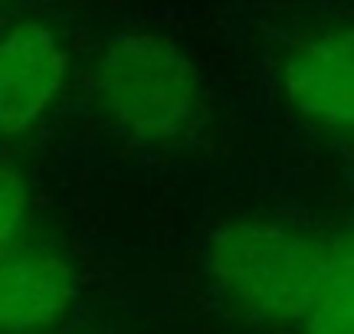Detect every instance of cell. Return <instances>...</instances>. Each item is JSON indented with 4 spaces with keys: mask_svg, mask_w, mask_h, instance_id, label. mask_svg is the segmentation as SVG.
Segmentation results:
<instances>
[{
    "mask_svg": "<svg viewBox=\"0 0 354 334\" xmlns=\"http://www.w3.org/2000/svg\"><path fill=\"white\" fill-rule=\"evenodd\" d=\"M331 243L282 223H227L207 243V266L223 295L250 318L272 324L302 322Z\"/></svg>",
    "mask_w": 354,
    "mask_h": 334,
    "instance_id": "obj_1",
    "label": "cell"
},
{
    "mask_svg": "<svg viewBox=\"0 0 354 334\" xmlns=\"http://www.w3.org/2000/svg\"><path fill=\"white\" fill-rule=\"evenodd\" d=\"M92 89L102 112L138 141H167L197 115V69L171 39L125 33L95 66Z\"/></svg>",
    "mask_w": 354,
    "mask_h": 334,
    "instance_id": "obj_2",
    "label": "cell"
},
{
    "mask_svg": "<svg viewBox=\"0 0 354 334\" xmlns=\"http://www.w3.org/2000/svg\"><path fill=\"white\" fill-rule=\"evenodd\" d=\"M69 56L50 26L20 23L0 37V135H26L63 92Z\"/></svg>",
    "mask_w": 354,
    "mask_h": 334,
    "instance_id": "obj_3",
    "label": "cell"
},
{
    "mask_svg": "<svg viewBox=\"0 0 354 334\" xmlns=\"http://www.w3.org/2000/svg\"><path fill=\"white\" fill-rule=\"evenodd\" d=\"M286 99L305 121L354 131V26L318 33L292 50Z\"/></svg>",
    "mask_w": 354,
    "mask_h": 334,
    "instance_id": "obj_4",
    "label": "cell"
},
{
    "mask_svg": "<svg viewBox=\"0 0 354 334\" xmlns=\"http://www.w3.org/2000/svg\"><path fill=\"white\" fill-rule=\"evenodd\" d=\"M76 302V272L50 249L10 246L0 253V334H37Z\"/></svg>",
    "mask_w": 354,
    "mask_h": 334,
    "instance_id": "obj_5",
    "label": "cell"
},
{
    "mask_svg": "<svg viewBox=\"0 0 354 334\" xmlns=\"http://www.w3.org/2000/svg\"><path fill=\"white\" fill-rule=\"evenodd\" d=\"M299 324L302 334H354V239L331 243L328 266Z\"/></svg>",
    "mask_w": 354,
    "mask_h": 334,
    "instance_id": "obj_6",
    "label": "cell"
},
{
    "mask_svg": "<svg viewBox=\"0 0 354 334\" xmlns=\"http://www.w3.org/2000/svg\"><path fill=\"white\" fill-rule=\"evenodd\" d=\"M30 213V193L24 177L10 164H0V253L17 246Z\"/></svg>",
    "mask_w": 354,
    "mask_h": 334,
    "instance_id": "obj_7",
    "label": "cell"
}]
</instances>
